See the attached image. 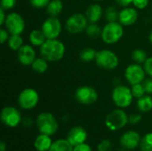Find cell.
<instances>
[{
	"mask_svg": "<svg viewBox=\"0 0 152 151\" xmlns=\"http://www.w3.org/2000/svg\"><path fill=\"white\" fill-rule=\"evenodd\" d=\"M40 55L47 61L55 62L61 60L65 54L64 44L56 39H46L45 42L40 46Z\"/></svg>",
	"mask_w": 152,
	"mask_h": 151,
	"instance_id": "cell-1",
	"label": "cell"
},
{
	"mask_svg": "<svg viewBox=\"0 0 152 151\" xmlns=\"http://www.w3.org/2000/svg\"><path fill=\"white\" fill-rule=\"evenodd\" d=\"M124 35L123 25L118 21L108 22L104 25L102 30L101 37L102 41L107 44H112L118 43Z\"/></svg>",
	"mask_w": 152,
	"mask_h": 151,
	"instance_id": "cell-2",
	"label": "cell"
},
{
	"mask_svg": "<svg viewBox=\"0 0 152 151\" xmlns=\"http://www.w3.org/2000/svg\"><path fill=\"white\" fill-rule=\"evenodd\" d=\"M36 124L40 133L46 134L49 136L53 135L59 128L58 122L55 117L49 112L40 113L37 117Z\"/></svg>",
	"mask_w": 152,
	"mask_h": 151,
	"instance_id": "cell-3",
	"label": "cell"
},
{
	"mask_svg": "<svg viewBox=\"0 0 152 151\" xmlns=\"http://www.w3.org/2000/svg\"><path fill=\"white\" fill-rule=\"evenodd\" d=\"M94 61L99 68L107 70L115 69L119 63V60L117 54L109 49H102L98 51Z\"/></svg>",
	"mask_w": 152,
	"mask_h": 151,
	"instance_id": "cell-4",
	"label": "cell"
},
{
	"mask_svg": "<svg viewBox=\"0 0 152 151\" xmlns=\"http://www.w3.org/2000/svg\"><path fill=\"white\" fill-rule=\"evenodd\" d=\"M111 98L117 107L120 109H125L132 104L134 96L131 88L126 85H120L113 89Z\"/></svg>",
	"mask_w": 152,
	"mask_h": 151,
	"instance_id": "cell-5",
	"label": "cell"
},
{
	"mask_svg": "<svg viewBox=\"0 0 152 151\" xmlns=\"http://www.w3.org/2000/svg\"><path fill=\"white\" fill-rule=\"evenodd\" d=\"M128 123V116L122 109L110 111L105 118V125L110 131H118Z\"/></svg>",
	"mask_w": 152,
	"mask_h": 151,
	"instance_id": "cell-6",
	"label": "cell"
},
{
	"mask_svg": "<svg viewBox=\"0 0 152 151\" xmlns=\"http://www.w3.org/2000/svg\"><path fill=\"white\" fill-rule=\"evenodd\" d=\"M88 25V20L83 13H74L70 15L65 23L66 30L70 34H78L86 30Z\"/></svg>",
	"mask_w": 152,
	"mask_h": 151,
	"instance_id": "cell-7",
	"label": "cell"
},
{
	"mask_svg": "<svg viewBox=\"0 0 152 151\" xmlns=\"http://www.w3.org/2000/svg\"><path fill=\"white\" fill-rule=\"evenodd\" d=\"M39 101V95L33 88H26L22 90L18 96V105L26 110L34 109Z\"/></svg>",
	"mask_w": 152,
	"mask_h": 151,
	"instance_id": "cell-8",
	"label": "cell"
},
{
	"mask_svg": "<svg viewBox=\"0 0 152 151\" xmlns=\"http://www.w3.org/2000/svg\"><path fill=\"white\" fill-rule=\"evenodd\" d=\"M4 27L11 35H20L25 29V21L18 12H10L6 16Z\"/></svg>",
	"mask_w": 152,
	"mask_h": 151,
	"instance_id": "cell-9",
	"label": "cell"
},
{
	"mask_svg": "<svg viewBox=\"0 0 152 151\" xmlns=\"http://www.w3.org/2000/svg\"><path fill=\"white\" fill-rule=\"evenodd\" d=\"M61 22L58 17L49 16L42 24L41 29L46 39H56L61 32Z\"/></svg>",
	"mask_w": 152,
	"mask_h": 151,
	"instance_id": "cell-10",
	"label": "cell"
},
{
	"mask_svg": "<svg viewBox=\"0 0 152 151\" xmlns=\"http://www.w3.org/2000/svg\"><path fill=\"white\" fill-rule=\"evenodd\" d=\"M146 75L144 68L138 63L130 64L125 70V78L131 85L142 84L145 80Z\"/></svg>",
	"mask_w": 152,
	"mask_h": 151,
	"instance_id": "cell-11",
	"label": "cell"
},
{
	"mask_svg": "<svg viewBox=\"0 0 152 151\" xmlns=\"http://www.w3.org/2000/svg\"><path fill=\"white\" fill-rule=\"evenodd\" d=\"M76 100L83 105H91L98 100L97 91L89 85L79 86L75 93Z\"/></svg>",
	"mask_w": 152,
	"mask_h": 151,
	"instance_id": "cell-12",
	"label": "cell"
},
{
	"mask_svg": "<svg viewBox=\"0 0 152 151\" xmlns=\"http://www.w3.org/2000/svg\"><path fill=\"white\" fill-rule=\"evenodd\" d=\"M1 120L8 127H16L21 122V115L16 108L7 106L1 111Z\"/></svg>",
	"mask_w": 152,
	"mask_h": 151,
	"instance_id": "cell-13",
	"label": "cell"
},
{
	"mask_svg": "<svg viewBox=\"0 0 152 151\" xmlns=\"http://www.w3.org/2000/svg\"><path fill=\"white\" fill-rule=\"evenodd\" d=\"M120 144L126 150H134L141 142V136L135 131H127L120 137Z\"/></svg>",
	"mask_w": 152,
	"mask_h": 151,
	"instance_id": "cell-14",
	"label": "cell"
},
{
	"mask_svg": "<svg viewBox=\"0 0 152 151\" xmlns=\"http://www.w3.org/2000/svg\"><path fill=\"white\" fill-rule=\"evenodd\" d=\"M18 61L23 66H31L36 59V52L32 45L23 44L18 51Z\"/></svg>",
	"mask_w": 152,
	"mask_h": 151,
	"instance_id": "cell-15",
	"label": "cell"
},
{
	"mask_svg": "<svg viewBox=\"0 0 152 151\" xmlns=\"http://www.w3.org/2000/svg\"><path fill=\"white\" fill-rule=\"evenodd\" d=\"M87 139V133L85 128L82 126H74L72 127L67 135V140L73 146H77L86 142Z\"/></svg>",
	"mask_w": 152,
	"mask_h": 151,
	"instance_id": "cell-16",
	"label": "cell"
},
{
	"mask_svg": "<svg viewBox=\"0 0 152 151\" xmlns=\"http://www.w3.org/2000/svg\"><path fill=\"white\" fill-rule=\"evenodd\" d=\"M138 12L135 8L133 7H124L118 15V22L123 26H131L137 21Z\"/></svg>",
	"mask_w": 152,
	"mask_h": 151,
	"instance_id": "cell-17",
	"label": "cell"
},
{
	"mask_svg": "<svg viewBox=\"0 0 152 151\" xmlns=\"http://www.w3.org/2000/svg\"><path fill=\"white\" fill-rule=\"evenodd\" d=\"M103 14H104V12L102 10V7L97 3L91 4L86 8V13H85L89 23H97L102 19Z\"/></svg>",
	"mask_w": 152,
	"mask_h": 151,
	"instance_id": "cell-18",
	"label": "cell"
},
{
	"mask_svg": "<svg viewBox=\"0 0 152 151\" xmlns=\"http://www.w3.org/2000/svg\"><path fill=\"white\" fill-rule=\"evenodd\" d=\"M53 142L51 136L40 133L34 142V147L37 151H48L50 150Z\"/></svg>",
	"mask_w": 152,
	"mask_h": 151,
	"instance_id": "cell-19",
	"label": "cell"
},
{
	"mask_svg": "<svg viewBox=\"0 0 152 151\" xmlns=\"http://www.w3.org/2000/svg\"><path fill=\"white\" fill-rule=\"evenodd\" d=\"M29 42L33 46L40 47L46 40L45 34L43 33L42 29H33L29 33Z\"/></svg>",
	"mask_w": 152,
	"mask_h": 151,
	"instance_id": "cell-20",
	"label": "cell"
},
{
	"mask_svg": "<svg viewBox=\"0 0 152 151\" xmlns=\"http://www.w3.org/2000/svg\"><path fill=\"white\" fill-rule=\"evenodd\" d=\"M63 9V4L61 0H51L46 6V12L49 16L58 17Z\"/></svg>",
	"mask_w": 152,
	"mask_h": 151,
	"instance_id": "cell-21",
	"label": "cell"
},
{
	"mask_svg": "<svg viewBox=\"0 0 152 151\" xmlns=\"http://www.w3.org/2000/svg\"><path fill=\"white\" fill-rule=\"evenodd\" d=\"M73 148L67 139H60L53 142L48 151H73Z\"/></svg>",
	"mask_w": 152,
	"mask_h": 151,
	"instance_id": "cell-22",
	"label": "cell"
},
{
	"mask_svg": "<svg viewBox=\"0 0 152 151\" xmlns=\"http://www.w3.org/2000/svg\"><path fill=\"white\" fill-rule=\"evenodd\" d=\"M137 108L141 112L146 113L152 109V97L150 95H143L140 99H137Z\"/></svg>",
	"mask_w": 152,
	"mask_h": 151,
	"instance_id": "cell-23",
	"label": "cell"
},
{
	"mask_svg": "<svg viewBox=\"0 0 152 151\" xmlns=\"http://www.w3.org/2000/svg\"><path fill=\"white\" fill-rule=\"evenodd\" d=\"M31 68L35 72L38 74H43L48 69V61L43 57L36 58L31 64Z\"/></svg>",
	"mask_w": 152,
	"mask_h": 151,
	"instance_id": "cell-24",
	"label": "cell"
},
{
	"mask_svg": "<svg viewBox=\"0 0 152 151\" xmlns=\"http://www.w3.org/2000/svg\"><path fill=\"white\" fill-rule=\"evenodd\" d=\"M97 52L91 47H86L83 49L79 53V59L84 62H90L95 60Z\"/></svg>",
	"mask_w": 152,
	"mask_h": 151,
	"instance_id": "cell-25",
	"label": "cell"
},
{
	"mask_svg": "<svg viewBox=\"0 0 152 151\" xmlns=\"http://www.w3.org/2000/svg\"><path fill=\"white\" fill-rule=\"evenodd\" d=\"M8 46L12 51H18L23 45V39L20 35H11L7 40Z\"/></svg>",
	"mask_w": 152,
	"mask_h": 151,
	"instance_id": "cell-26",
	"label": "cell"
},
{
	"mask_svg": "<svg viewBox=\"0 0 152 151\" xmlns=\"http://www.w3.org/2000/svg\"><path fill=\"white\" fill-rule=\"evenodd\" d=\"M102 28L97 23H89L86 28V32L91 38H97L102 35Z\"/></svg>",
	"mask_w": 152,
	"mask_h": 151,
	"instance_id": "cell-27",
	"label": "cell"
},
{
	"mask_svg": "<svg viewBox=\"0 0 152 151\" xmlns=\"http://www.w3.org/2000/svg\"><path fill=\"white\" fill-rule=\"evenodd\" d=\"M104 18L108 22H113V21H118V15L119 12L116 9L114 6H109L104 11Z\"/></svg>",
	"mask_w": 152,
	"mask_h": 151,
	"instance_id": "cell-28",
	"label": "cell"
},
{
	"mask_svg": "<svg viewBox=\"0 0 152 151\" xmlns=\"http://www.w3.org/2000/svg\"><path fill=\"white\" fill-rule=\"evenodd\" d=\"M132 59L135 63L142 64L148 59L147 53L142 49H134L132 53Z\"/></svg>",
	"mask_w": 152,
	"mask_h": 151,
	"instance_id": "cell-29",
	"label": "cell"
},
{
	"mask_svg": "<svg viewBox=\"0 0 152 151\" xmlns=\"http://www.w3.org/2000/svg\"><path fill=\"white\" fill-rule=\"evenodd\" d=\"M139 146L142 151H152V133L145 134L141 139Z\"/></svg>",
	"mask_w": 152,
	"mask_h": 151,
	"instance_id": "cell-30",
	"label": "cell"
},
{
	"mask_svg": "<svg viewBox=\"0 0 152 151\" xmlns=\"http://www.w3.org/2000/svg\"><path fill=\"white\" fill-rule=\"evenodd\" d=\"M131 91H132L134 98H136V99H140L141 97H142L146 93V92L144 90V87L142 85V84L133 85L132 88H131Z\"/></svg>",
	"mask_w": 152,
	"mask_h": 151,
	"instance_id": "cell-31",
	"label": "cell"
},
{
	"mask_svg": "<svg viewBox=\"0 0 152 151\" xmlns=\"http://www.w3.org/2000/svg\"><path fill=\"white\" fill-rule=\"evenodd\" d=\"M30 4L37 9H42V8H46L48 4L50 3V0H29Z\"/></svg>",
	"mask_w": 152,
	"mask_h": 151,
	"instance_id": "cell-32",
	"label": "cell"
},
{
	"mask_svg": "<svg viewBox=\"0 0 152 151\" xmlns=\"http://www.w3.org/2000/svg\"><path fill=\"white\" fill-rule=\"evenodd\" d=\"M112 148L111 142L110 140H103L102 141L98 146H97V150L98 151H110Z\"/></svg>",
	"mask_w": 152,
	"mask_h": 151,
	"instance_id": "cell-33",
	"label": "cell"
},
{
	"mask_svg": "<svg viewBox=\"0 0 152 151\" xmlns=\"http://www.w3.org/2000/svg\"><path fill=\"white\" fill-rule=\"evenodd\" d=\"M16 4V0H1V7L5 11L12 9Z\"/></svg>",
	"mask_w": 152,
	"mask_h": 151,
	"instance_id": "cell-34",
	"label": "cell"
},
{
	"mask_svg": "<svg viewBox=\"0 0 152 151\" xmlns=\"http://www.w3.org/2000/svg\"><path fill=\"white\" fill-rule=\"evenodd\" d=\"M143 68H144L146 74L149 77H152V56L151 57H148L146 61L143 63Z\"/></svg>",
	"mask_w": 152,
	"mask_h": 151,
	"instance_id": "cell-35",
	"label": "cell"
},
{
	"mask_svg": "<svg viewBox=\"0 0 152 151\" xmlns=\"http://www.w3.org/2000/svg\"><path fill=\"white\" fill-rule=\"evenodd\" d=\"M133 4L136 9H145L149 4V0H133Z\"/></svg>",
	"mask_w": 152,
	"mask_h": 151,
	"instance_id": "cell-36",
	"label": "cell"
},
{
	"mask_svg": "<svg viewBox=\"0 0 152 151\" xmlns=\"http://www.w3.org/2000/svg\"><path fill=\"white\" fill-rule=\"evenodd\" d=\"M142 85L146 93L152 94V77H150L149 78H145V80L142 82Z\"/></svg>",
	"mask_w": 152,
	"mask_h": 151,
	"instance_id": "cell-37",
	"label": "cell"
},
{
	"mask_svg": "<svg viewBox=\"0 0 152 151\" xmlns=\"http://www.w3.org/2000/svg\"><path fill=\"white\" fill-rule=\"evenodd\" d=\"M142 120V116L140 114H132L128 117V123L131 125H136Z\"/></svg>",
	"mask_w": 152,
	"mask_h": 151,
	"instance_id": "cell-38",
	"label": "cell"
},
{
	"mask_svg": "<svg viewBox=\"0 0 152 151\" xmlns=\"http://www.w3.org/2000/svg\"><path fill=\"white\" fill-rule=\"evenodd\" d=\"M9 32L7 31V29L4 28H0V41H1V44H4L8 39H9Z\"/></svg>",
	"mask_w": 152,
	"mask_h": 151,
	"instance_id": "cell-39",
	"label": "cell"
},
{
	"mask_svg": "<svg viewBox=\"0 0 152 151\" xmlns=\"http://www.w3.org/2000/svg\"><path fill=\"white\" fill-rule=\"evenodd\" d=\"M73 151H93L92 148L89 144L84 142L82 144L77 145L73 148Z\"/></svg>",
	"mask_w": 152,
	"mask_h": 151,
	"instance_id": "cell-40",
	"label": "cell"
},
{
	"mask_svg": "<svg viewBox=\"0 0 152 151\" xmlns=\"http://www.w3.org/2000/svg\"><path fill=\"white\" fill-rule=\"evenodd\" d=\"M116 3L122 7H127L131 4H133V0H115Z\"/></svg>",
	"mask_w": 152,
	"mask_h": 151,
	"instance_id": "cell-41",
	"label": "cell"
},
{
	"mask_svg": "<svg viewBox=\"0 0 152 151\" xmlns=\"http://www.w3.org/2000/svg\"><path fill=\"white\" fill-rule=\"evenodd\" d=\"M6 14H5V10L3 9L2 7L0 8V25H4L6 20Z\"/></svg>",
	"mask_w": 152,
	"mask_h": 151,
	"instance_id": "cell-42",
	"label": "cell"
},
{
	"mask_svg": "<svg viewBox=\"0 0 152 151\" xmlns=\"http://www.w3.org/2000/svg\"><path fill=\"white\" fill-rule=\"evenodd\" d=\"M23 124H24V125H26V126H30L31 124H32L31 118H30V117H26V118L24 119V121H23Z\"/></svg>",
	"mask_w": 152,
	"mask_h": 151,
	"instance_id": "cell-43",
	"label": "cell"
},
{
	"mask_svg": "<svg viewBox=\"0 0 152 151\" xmlns=\"http://www.w3.org/2000/svg\"><path fill=\"white\" fill-rule=\"evenodd\" d=\"M6 144L3 141L0 142V151H6Z\"/></svg>",
	"mask_w": 152,
	"mask_h": 151,
	"instance_id": "cell-44",
	"label": "cell"
},
{
	"mask_svg": "<svg viewBox=\"0 0 152 151\" xmlns=\"http://www.w3.org/2000/svg\"><path fill=\"white\" fill-rule=\"evenodd\" d=\"M149 40H150V42L151 43V44H152V30L150 32V35H149Z\"/></svg>",
	"mask_w": 152,
	"mask_h": 151,
	"instance_id": "cell-45",
	"label": "cell"
},
{
	"mask_svg": "<svg viewBox=\"0 0 152 151\" xmlns=\"http://www.w3.org/2000/svg\"><path fill=\"white\" fill-rule=\"evenodd\" d=\"M94 1H96V2H101V1H104V0H94Z\"/></svg>",
	"mask_w": 152,
	"mask_h": 151,
	"instance_id": "cell-46",
	"label": "cell"
},
{
	"mask_svg": "<svg viewBox=\"0 0 152 151\" xmlns=\"http://www.w3.org/2000/svg\"><path fill=\"white\" fill-rule=\"evenodd\" d=\"M151 12H152V5H151Z\"/></svg>",
	"mask_w": 152,
	"mask_h": 151,
	"instance_id": "cell-47",
	"label": "cell"
},
{
	"mask_svg": "<svg viewBox=\"0 0 152 151\" xmlns=\"http://www.w3.org/2000/svg\"><path fill=\"white\" fill-rule=\"evenodd\" d=\"M119 151H125V150H119Z\"/></svg>",
	"mask_w": 152,
	"mask_h": 151,
	"instance_id": "cell-48",
	"label": "cell"
}]
</instances>
